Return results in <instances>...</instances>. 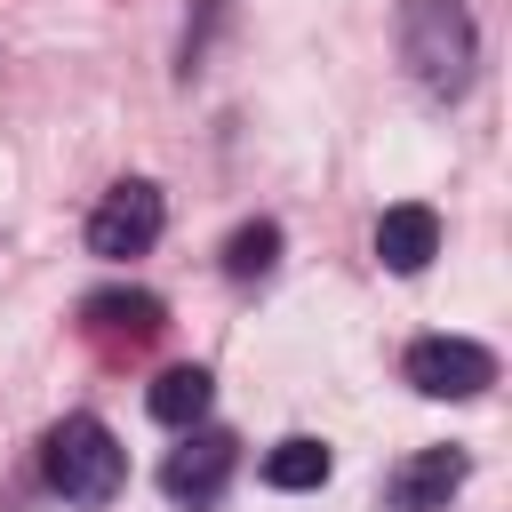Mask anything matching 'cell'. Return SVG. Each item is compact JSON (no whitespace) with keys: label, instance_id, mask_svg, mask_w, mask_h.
<instances>
[{"label":"cell","instance_id":"1","mask_svg":"<svg viewBox=\"0 0 512 512\" xmlns=\"http://www.w3.org/2000/svg\"><path fill=\"white\" fill-rule=\"evenodd\" d=\"M400 64L424 96H464L472 64H480V32L464 0H400Z\"/></svg>","mask_w":512,"mask_h":512},{"label":"cell","instance_id":"6","mask_svg":"<svg viewBox=\"0 0 512 512\" xmlns=\"http://www.w3.org/2000/svg\"><path fill=\"white\" fill-rule=\"evenodd\" d=\"M464 448H416L408 464H392V480H384V504L392 512H448V496L464 488Z\"/></svg>","mask_w":512,"mask_h":512},{"label":"cell","instance_id":"11","mask_svg":"<svg viewBox=\"0 0 512 512\" xmlns=\"http://www.w3.org/2000/svg\"><path fill=\"white\" fill-rule=\"evenodd\" d=\"M272 264H280V224L256 216V224H240V232L224 240V272H232V280H264Z\"/></svg>","mask_w":512,"mask_h":512},{"label":"cell","instance_id":"7","mask_svg":"<svg viewBox=\"0 0 512 512\" xmlns=\"http://www.w3.org/2000/svg\"><path fill=\"white\" fill-rule=\"evenodd\" d=\"M376 256H384V272H424L432 256H440V216L424 208V200H400V208H384L376 216Z\"/></svg>","mask_w":512,"mask_h":512},{"label":"cell","instance_id":"5","mask_svg":"<svg viewBox=\"0 0 512 512\" xmlns=\"http://www.w3.org/2000/svg\"><path fill=\"white\" fill-rule=\"evenodd\" d=\"M232 456H240V440H232V432H192V424H184V448H168L160 488H168L176 504H208V496L224 488Z\"/></svg>","mask_w":512,"mask_h":512},{"label":"cell","instance_id":"9","mask_svg":"<svg viewBox=\"0 0 512 512\" xmlns=\"http://www.w3.org/2000/svg\"><path fill=\"white\" fill-rule=\"evenodd\" d=\"M80 320L88 328H104V336H128V344H144V336H160V296H144V288H104V296H88L80 304Z\"/></svg>","mask_w":512,"mask_h":512},{"label":"cell","instance_id":"8","mask_svg":"<svg viewBox=\"0 0 512 512\" xmlns=\"http://www.w3.org/2000/svg\"><path fill=\"white\" fill-rule=\"evenodd\" d=\"M208 400H216V376H208L200 360L160 368V376H152V392H144V408H152L160 424H176V432H184V424H200V416H208Z\"/></svg>","mask_w":512,"mask_h":512},{"label":"cell","instance_id":"10","mask_svg":"<svg viewBox=\"0 0 512 512\" xmlns=\"http://www.w3.org/2000/svg\"><path fill=\"white\" fill-rule=\"evenodd\" d=\"M328 472H336L328 440H304V432H296V440H280V448L264 456V480H272V488H320Z\"/></svg>","mask_w":512,"mask_h":512},{"label":"cell","instance_id":"2","mask_svg":"<svg viewBox=\"0 0 512 512\" xmlns=\"http://www.w3.org/2000/svg\"><path fill=\"white\" fill-rule=\"evenodd\" d=\"M40 472H48V488L64 496V504H112L120 488H128V448L112 440V424H96V416H64V424H48V440H40Z\"/></svg>","mask_w":512,"mask_h":512},{"label":"cell","instance_id":"3","mask_svg":"<svg viewBox=\"0 0 512 512\" xmlns=\"http://www.w3.org/2000/svg\"><path fill=\"white\" fill-rule=\"evenodd\" d=\"M400 368H408V384L424 400H480L496 384V352L472 344V336H416Z\"/></svg>","mask_w":512,"mask_h":512},{"label":"cell","instance_id":"4","mask_svg":"<svg viewBox=\"0 0 512 512\" xmlns=\"http://www.w3.org/2000/svg\"><path fill=\"white\" fill-rule=\"evenodd\" d=\"M160 224H168L160 184L128 176V184H112V192L96 200V216H88V248H96V256H144V248L160 240Z\"/></svg>","mask_w":512,"mask_h":512}]
</instances>
